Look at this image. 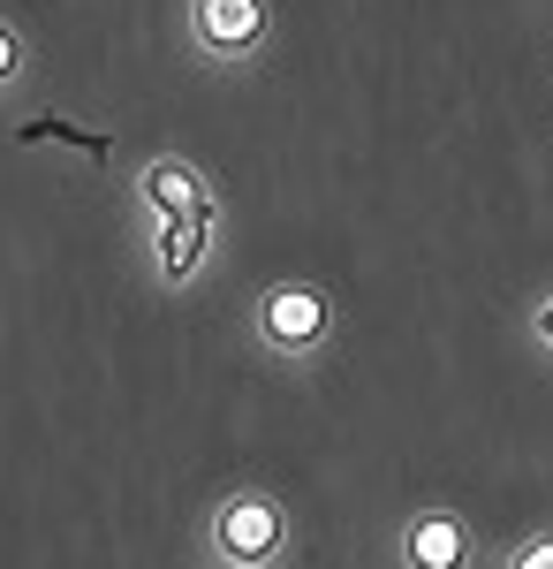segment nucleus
I'll return each instance as SVG.
<instances>
[{
    "label": "nucleus",
    "mask_w": 553,
    "mask_h": 569,
    "mask_svg": "<svg viewBox=\"0 0 553 569\" xmlns=\"http://www.w3.org/2000/svg\"><path fill=\"white\" fill-rule=\"evenodd\" d=\"M334 335H341V297L326 281L289 273V281H265L251 297V342L273 365H319L334 350Z\"/></svg>",
    "instance_id": "1"
},
{
    "label": "nucleus",
    "mask_w": 553,
    "mask_h": 569,
    "mask_svg": "<svg viewBox=\"0 0 553 569\" xmlns=\"http://www.w3.org/2000/svg\"><path fill=\"white\" fill-rule=\"evenodd\" d=\"M205 547L220 569H281L296 555V509L273 486H228L205 509Z\"/></svg>",
    "instance_id": "2"
},
{
    "label": "nucleus",
    "mask_w": 553,
    "mask_h": 569,
    "mask_svg": "<svg viewBox=\"0 0 553 569\" xmlns=\"http://www.w3.org/2000/svg\"><path fill=\"white\" fill-rule=\"evenodd\" d=\"M182 39L205 69H258L273 46V0H182Z\"/></svg>",
    "instance_id": "3"
},
{
    "label": "nucleus",
    "mask_w": 553,
    "mask_h": 569,
    "mask_svg": "<svg viewBox=\"0 0 553 569\" xmlns=\"http://www.w3.org/2000/svg\"><path fill=\"white\" fill-rule=\"evenodd\" d=\"M394 569H477V525L455 501H418L394 525Z\"/></svg>",
    "instance_id": "4"
},
{
    "label": "nucleus",
    "mask_w": 553,
    "mask_h": 569,
    "mask_svg": "<svg viewBox=\"0 0 553 569\" xmlns=\"http://www.w3.org/2000/svg\"><path fill=\"white\" fill-rule=\"evenodd\" d=\"M137 206L144 220H190V213H220V182L190 160V152H152L144 168H137Z\"/></svg>",
    "instance_id": "5"
},
{
    "label": "nucleus",
    "mask_w": 553,
    "mask_h": 569,
    "mask_svg": "<svg viewBox=\"0 0 553 569\" xmlns=\"http://www.w3.org/2000/svg\"><path fill=\"white\" fill-rule=\"evenodd\" d=\"M220 243V213H190V220H152V243H144V266H152V289H190L205 259Z\"/></svg>",
    "instance_id": "6"
},
{
    "label": "nucleus",
    "mask_w": 553,
    "mask_h": 569,
    "mask_svg": "<svg viewBox=\"0 0 553 569\" xmlns=\"http://www.w3.org/2000/svg\"><path fill=\"white\" fill-rule=\"evenodd\" d=\"M23 84H31V39H23V23L0 8V99L23 91Z\"/></svg>",
    "instance_id": "7"
},
{
    "label": "nucleus",
    "mask_w": 553,
    "mask_h": 569,
    "mask_svg": "<svg viewBox=\"0 0 553 569\" xmlns=\"http://www.w3.org/2000/svg\"><path fill=\"white\" fill-rule=\"evenodd\" d=\"M523 342H531V350L553 365V281L531 297V305H523Z\"/></svg>",
    "instance_id": "8"
},
{
    "label": "nucleus",
    "mask_w": 553,
    "mask_h": 569,
    "mask_svg": "<svg viewBox=\"0 0 553 569\" xmlns=\"http://www.w3.org/2000/svg\"><path fill=\"white\" fill-rule=\"evenodd\" d=\"M501 569H553V525H539V531H523L509 555H501Z\"/></svg>",
    "instance_id": "9"
}]
</instances>
